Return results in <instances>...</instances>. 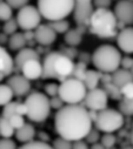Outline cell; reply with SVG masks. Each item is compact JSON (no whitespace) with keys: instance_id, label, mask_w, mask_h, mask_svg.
<instances>
[{"instance_id":"1","label":"cell","mask_w":133,"mask_h":149,"mask_svg":"<svg viewBox=\"0 0 133 149\" xmlns=\"http://www.w3.org/2000/svg\"><path fill=\"white\" fill-rule=\"evenodd\" d=\"M93 121L88 109L83 104H65L57 110L54 129L57 134L72 142L83 141L92 129Z\"/></svg>"},{"instance_id":"2","label":"cell","mask_w":133,"mask_h":149,"mask_svg":"<svg viewBox=\"0 0 133 149\" xmlns=\"http://www.w3.org/2000/svg\"><path fill=\"white\" fill-rule=\"evenodd\" d=\"M76 63L61 52L48 53L43 61V79H57L60 82L73 75Z\"/></svg>"},{"instance_id":"3","label":"cell","mask_w":133,"mask_h":149,"mask_svg":"<svg viewBox=\"0 0 133 149\" xmlns=\"http://www.w3.org/2000/svg\"><path fill=\"white\" fill-rule=\"evenodd\" d=\"M118 19L110 8H95L90 22V32L102 39H110L118 35Z\"/></svg>"},{"instance_id":"4","label":"cell","mask_w":133,"mask_h":149,"mask_svg":"<svg viewBox=\"0 0 133 149\" xmlns=\"http://www.w3.org/2000/svg\"><path fill=\"white\" fill-rule=\"evenodd\" d=\"M121 58L120 49L117 47L112 45H102L93 52L92 63L100 73L112 74L120 68Z\"/></svg>"},{"instance_id":"5","label":"cell","mask_w":133,"mask_h":149,"mask_svg":"<svg viewBox=\"0 0 133 149\" xmlns=\"http://www.w3.org/2000/svg\"><path fill=\"white\" fill-rule=\"evenodd\" d=\"M26 106V116L32 122H44L51 113L50 97L41 92H33L24 101Z\"/></svg>"},{"instance_id":"6","label":"cell","mask_w":133,"mask_h":149,"mask_svg":"<svg viewBox=\"0 0 133 149\" xmlns=\"http://www.w3.org/2000/svg\"><path fill=\"white\" fill-rule=\"evenodd\" d=\"M38 10L47 21L66 19L74 10V0H37Z\"/></svg>"},{"instance_id":"7","label":"cell","mask_w":133,"mask_h":149,"mask_svg":"<svg viewBox=\"0 0 133 149\" xmlns=\"http://www.w3.org/2000/svg\"><path fill=\"white\" fill-rule=\"evenodd\" d=\"M87 92L84 81L73 77L61 81L59 85V96L66 104H81Z\"/></svg>"},{"instance_id":"8","label":"cell","mask_w":133,"mask_h":149,"mask_svg":"<svg viewBox=\"0 0 133 149\" xmlns=\"http://www.w3.org/2000/svg\"><path fill=\"white\" fill-rule=\"evenodd\" d=\"M125 115L120 110L106 108L98 111L97 119L94 121L95 128L103 133H114L119 130L125 123Z\"/></svg>"},{"instance_id":"9","label":"cell","mask_w":133,"mask_h":149,"mask_svg":"<svg viewBox=\"0 0 133 149\" xmlns=\"http://www.w3.org/2000/svg\"><path fill=\"white\" fill-rule=\"evenodd\" d=\"M15 19L19 25V28L27 32V31H34L36 28H38L41 25L40 22L43 17L38 7L32 5H26L22 8L18 10Z\"/></svg>"},{"instance_id":"10","label":"cell","mask_w":133,"mask_h":149,"mask_svg":"<svg viewBox=\"0 0 133 149\" xmlns=\"http://www.w3.org/2000/svg\"><path fill=\"white\" fill-rule=\"evenodd\" d=\"M108 95L104 88H94L87 92L83 106H85L88 110L100 111L107 108Z\"/></svg>"},{"instance_id":"11","label":"cell","mask_w":133,"mask_h":149,"mask_svg":"<svg viewBox=\"0 0 133 149\" xmlns=\"http://www.w3.org/2000/svg\"><path fill=\"white\" fill-rule=\"evenodd\" d=\"M93 12H94L93 0H74L73 18L78 26L88 27V22Z\"/></svg>"},{"instance_id":"12","label":"cell","mask_w":133,"mask_h":149,"mask_svg":"<svg viewBox=\"0 0 133 149\" xmlns=\"http://www.w3.org/2000/svg\"><path fill=\"white\" fill-rule=\"evenodd\" d=\"M114 14L119 22L123 25L133 24V1L132 0H120L114 6Z\"/></svg>"},{"instance_id":"13","label":"cell","mask_w":133,"mask_h":149,"mask_svg":"<svg viewBox=\"0 0 133 149\" xmlns=\"http://www.w3.org/2000/svg\"><path fill=\"white\" fill-rule=\"evenodd\" d=\"M7 85L12 88L14 96H25L31 91V81L22 74L11 75L7 80Z\"/></svg>"},{"instance_id":"14","label":"cell","mask_w":133,"mask_h":149,"mask_svg":"<svg viewBox=\"0 0 133 149\" xmlns=\"http://www.w3.org/2000/svg\"><path fill=\"white\" fill-rule=\"evenodd\" d=\"M57 39V32L52 28L50 24L40 25L34 29V40L43 46L52 45Z\"/></svg>"},{"instance_id":"15","label":"cell","mask_w":133,"mask_h":149,"mask_svg":"<svg viewBox=\"0 0 133 149\" xmlns=\"http://www.w3.org/2000/svg\"><path fill=\"white\" fill-rule=\"evenodd\" d=\"M117 44L120 51L126 54H133V27L123 28L117 35Z\"/></svg>"},{"instance_id":"16","label":"cell","mask_w":133,"mask_h":149,"mask_svg":"<svg viewBox=\"0 0 133 149\" xmlns=\"http://www.w3.org/2000/svg\"><path fill=\"white\" fill-rule=\"evenodd\" d=\"M20 72L29 81L40 79V78H43V63L38 59L28 60L27 62H25L22 65Z\"/></svg>"},{"instance_id":"17","label":"cell","mask_w":133,"mask_h":149,"mask_svg":"<svg viewBox=\"0 0 133 149\" xmlns=\"http://www.w3.org/2000/svg\"><path fill=\"white\" fill-rule=\"evenodd\" d=\"M14 68V59L6 48L0 46V73H4L7 77H10Z\"/></svg>"},{"instance_id":"18","label":"cell","mask_w":133,"mask_h":149,"mask_svg":"<svg viewBox=\"0 0 133 149\" xmlns=\"http://www.w3.org/2000/svg\"><path fill=\"white\" fill-rule=\"evenodd\" d=\"M32 59H38L40 60V55L39 53L36 51V49H33V48H22L21 51H19L14 58V66L17 69H21L22 65L25 62H27L28 60H32Z\"/></svg>"},{"instance_id":"19","label":"cell","mask_w":133,"mask_h":149,"mask_svg":"<svg viewBox=\"0 0 133 149\" xmlns=\"http://www.w3.org/2000/svg\"><path fill=\"white\" fill-rule=\"evenodd\" d=\"M111 81L119 88H121L123 86H125L128 82L133 81V75L131 70L124 69V68H119L116 72H113L111 74Z\"/></svg>"},{"instance_id":"20","label":"cell","mask_w":133,"mask_h":149,"mask_svg":"<svg viewBox=\"0 0 133 149\" xmlns=\"http://www.w3.org/2000/svg\"><path fill=\"white\" fill-rule=\"evenodd\" d=\"M36 135H37L36 128L31 123H25V126H22L18 130H15V134H14L15 139L21 143H27L31 141H34Z\"/></svg>"},{"instance_id":"21","label":"cell","mask_w":133,"mask_h":149,"mask_svg":"<svg viewBox=\"0 0 133 149\" xmlns=\"http://www.w3.org/2000/svg\"><path fill=\"white\" fill-rule=\"evenodd\" d=\"M84 29H86V27H81V26H78V28H74V29H70L69 32L65 33V42L69 46H72V47H76L78 45L81 44V40H83V34H84Z\"/></svg>"},{"instance_id":"22","label":"cell","mask_w":133,"mask_h":149,"mask_svg":"<svg viewBox=\"0 0 133 149\" xmlns=\"http://www.w3.org/2000/svg\"><path fill=\"white\" fill-rule=\"evenodd\" d=\"M26 106L24 102H18V101H12L10 102L8 104H6L3 109V116L10 119L12 115H15V114H20V115H25L26 116Z\"/></svg>"},{"instance_id":"23","label":"cell","mask_w":133,"mask_h":149,"mask_svg":"<svg viewBox=\"0 0 133 149\" xmlns=\"http://www.w3.org/2000/svg\"><path fill=\"white\" fill-rule=\"evenodd\" d=\"M100 80H102V73L100 72L94 70V69H87L85 79H84V84L88 91L98 88V85L100 82Z\"/></svg>"},{"instance_id":"24","label":"cell","mask_w":133,"mask_h":149,"mask_svg":"<svg viewBox=\"0 0 133 149\" xmlns=\"http://www.w3.org/2000/svg\"><path fill=\"white\" fill-rule=\"evenodd\" d=\"M26 38H25V34L24 33H14L12 35H10V39H8V47L11 51H21L22 48H25L26 46Z\"/></svg>"},{"instance_id":"25","label":"cell","mask_w":133,"mask_h":149,"mask_svg":"<svg viewBox=\"0 0 133 149\" xmlns=\"http://www.w3.org/2000/svg\"><path fill=\"white\" fill-rule=\"evenodd\" d=\"M14 93L7 84H0V107H5L13 101Z\"/></svg>"},{"instance_id":"26","label":"cell","mask_w":133,"mask_h":149,"mask_svg":"<svg viewBox=\"0 0 133 149\" xmlns=\"http://www.w3.org/2000/svg\"><path fill=\"white\" fill-rule=\"evenodd\" d=\"M15 129L12 127L10 120L3 115H0V137H5V139H11L14 136Z\"/></svg>"},{"instance_id":"27","label":"cell","mask_w":133,"mask_h":149,"mask_svg":"<svg viewBox=\"0 0 133 149\" xmlns=\"http://www.w3.org/2000/svg\"><path fill=\"white\" fill-rule=\"evenodd\" d=\"M104 89L107 93L108 97H112L113 100H121L123 95H121V91L119 87H117L112 81L104 84Z\"/></svg>"},{"instance_id":"28","label":"cell","mask_w":133,"mask_h":149,"mask_svg":"<svg viewBox=\"0 0 133 149\" xmlns=\"http://www.w3.org/2000/svg\"><path fill=\"white\" fill-rule=\"evenodd\" d=\"M18 149H53L52 146H50L47 142H44V141H31V142H27V143H22Z\"/></svg>"},{"instance_id":"29","label":"cell","mask_w":133,"mask_h":149,"mask_svg":"<svg viewBox=\"0 0 133 149\" xmlns=\"http://www.w3.org/2000/svg\"><path fill=\"white\" fill-rule=\"evenodd\" d=\"M50 25L57 32V34H65L66 32L70 31V22L66 20V19L52 21V22H50Z\"/></svg>"},{"instance_id":"30","label":"cell","mask_w":133,"mask_h":149,"mask_svg":"<svg viewBox=\"0 0 133 149\" xmlns=\"http://www.w3.org/2000/svg\"><path fill=\"white\" fill-rule=\"evenodd\" d=\"M13 17V8L6 3L0 1V21H7Z\"/></svg>"},{"instance_id":"31","label":"cell","mask_w":133,"mask_h":149,"mask_svg":"<svg viewBox=\"0 0 133 149\" xmlns=\"http://www.w3.org/2000/svg\"><path fill=\"white\" fill-rule=\"evenodd\" d=\"M119 110L126 116L133 115V99H121L119 102Z\"/></svg>"},{"instance_id":"32","label":"cell","mask_w":133,"mask_h":149,"mask_svg":"<svg viewBox=\"0 0 133 149\" xmlns=\"http://www.w3.org/2000/svg\"><path fill=\"white\" fill-rule=\"evenodd\" d=\"M73 143L74 142L59 136L53 141L52 147H53V149H73Z\"/></svg>"},{"instance_id":"33","label":"cell","mask_w":133,"mask_h":149,"mask_svg":"<svg viewBox=\"0 0 133 149\" xmlns=\"http://www.w3.org/2000/svg\"><path fill=\"white\" fill-rule=\"evenodd\" d=\"M18 28H19V25L17 22V19H13V18L7 20V21H5V25L3 27L4 33L7 34V35H12V34L17 33Z\"/></svg>"},{"instance_id":"34","label":"cell","mask_w":133,"mask_h":149,"mask_svg":"<svg viewBox=\"0 0 133 149\" xmlns=\"http://www.w3.org/2000/svg\"><path fill=\"white\" fill-rule=\"evenodd\" d=\"M86 72H87V68H86V65L84 62H78L74 67V72H73V78L76 79H79L81 81H84L85 79V75H86Z\"/></svg>"},{"instance_id":"35","label":"cell","mask_w":133,"mask_h":149,"mask_svg":"<svg viewBox=\"0 0 133 149\" xmlns=\"http://www.w3.org/2000/svg\"><path fill=\"white\" fill-rule=\"evenodd\" d=\"M100 142L106 147V149H110L114 147V144L117 143V137L113 133H104V135L100 139Z\"/></svg>"},{"instance_id":"36","label":"cell","mask_w":133,"mask_h":149,"mask_svg":"<svg viewBox=\"0 0 133 149\" xmlns=\"http://www.w3.org/2000/svg\"><path fill=\"white\" fill-rule=\"evenodd\" d=\"M100 139H102V135H100V130L99 129H91L90 130V133L87 134V136L85 137V142L87 143V144H94V143H97V142H99L100 141Z\"/></svg>"},{"instance_id":"37","label":"cell","mask_w":133,"mask_h":149,"mask_svg":"<svg viewBox=\"0 0 133 149\" xmlns=\"http://www.w3.org/2000/svg\"><path fill=\"white\" fill-rule=\"evenodd\" d=\"M44 91H45V94H46L48 97L58 96V95H59V85L55 84V82L46 84L45 87H44Z\"/></svg>"},{"instance_id":"38","label":"cell","mask_w":133,"mask_h":149,"mask_svg":"<svg viewBox=\"0 0 133 149\" xmlns=\"http://www.w3.org/2000/svg\"><path fill=\"white\" fill-rule=\"evenodd\" d=\"M8 120H10V122H11L12 127H13L15 130L20 129V128H21L22 126H25V123H26V121H25V119H24V115H20V114L12 115Z\"/></svg>"},{"instance_id":"39","label":"cell","mask_w":133,"mask_h":149,"mask_svg":"<svg viewBox=\"0 0 133 149\" xmlns=\"http://www.w3.org/2000/svg\"><path fill=\"white\" fill-rule=\"evenodd\" d=\"M123 99H133V81L126 84L120 88Z\"/></svg>"},{"instance_id":"40","label":"cell","mask_w":133,"mask_h":149,"mask_svg":"<svg viewBox=\"0 0 133 149\" xmlns=\"http://www.w3.org/2000/svg\"><path fill=\"white\" fill-rule=\"evenodd\" d=\"M0 149H18L17 143L12 139H0Z\"/></svg>"},{"instance_id":"41","label":"cell","mask_w":133,"mask_h":149,"mask_svg":"<svg viewBox=\"0 0 133 149\" xmlns=\"http://www.w3.org/2000/svg\"><path fill=\"white\" fill-rule=\"evenodd\" d=\"M5 1H6L12 8L20 10V8H22L24 6L28 5V1H29V0H5Z\"/></svg>"},{"instance_id":"42","label":"cell","mask_w":133,"mask_h":149,"mask_svg":"<svg viewBox=\"0 0 133 149\" xmlns=\"http://www.w3.org/2000/svg\"><path fill=\"white\" fill-rule=\"evenodd\" d=\"M50 103H51V108L52 109H61L66 103L61 100V97L58 95V96H54V97H50Z\"/></svg>"},{"instance_id":"43","label":"cell","mask_w":133,"mask_h":149,"mask_svg":"<svg viewBox=\"0 0 133 149\" xmlns=\"http://www.w3.org/2000/svg\"><path fill=\"white\" fill-rule=\"evenodd\" d=\"M120 67L127 70H131L133 67V58L131 56H124L121 58V62H120Z\"/></svg>"},{"instance_id":"44","label":"cell","mask_w":133,"mask_h":149,"mask_svg":"<svg viewBox=\"0 0 133 149\" xmlns=\"http://www.w3.org/2000/svg\"><path fill=\"white\" fill-rule=\"evenodd\" d=\"M112 0H93V5L95 8H110Z\"/></svg>"},{"instance_id":"45","label":"cell","mask_w":133,"mask_h":149,"mask_svg":"<svg viewBox=\"0 0 133 149\" xmlns=\"http://www.w3.org/2000/svg\"><path fill=\"white\" fill-rule=\"evenodd\" d=\"M73 149H90V147L85 141H77L73 143Z\"/></svg>"},{"instance_id":"46","label":"cell","mask_w":133,"mask_h":149,"mask_svg":"<svg viewBox=\"0 0 133 149\" xmlns=\"http://www.w3.org/2000/svg\"><path fill=\"white\" fill-rule=\"evenodd\" d=\"M90 149H106V147L100 142H97V143H94V144H91V147H90Z\"/></svg>"},{"instance_id":"47","label":"cell","mask_w":133,"mask_h":149,"mask_svg":"<svg viewBox=\"0 0 133 149\" xmlns=\"http://www.w3.org/2000/svg\"><path fill=\"white\" fill-rule=\"evenodd\" d=\"M6 77H7L6 74H4V73H0V82H1V81H3V80L6 78Z\"/></svg>"},{"instance_id":"48","label":"cell","mask_w":133,"mask_h":149,"mask_svg":"<svg viewBox=\"0 0 133 149\" xmlns=\"http://www.w3.org/2000/svg\"><path fill=\"white\" fill-rule=\"evenodd\" d=\"M130 142H131V144L133 146V130H132L131 134H130Z\"/></svg>"},{"instance_id":"49","label":"cell","mask_w":133,"mask_h":149,"mask_svg":"<svg viewBox=\"0 0 133 149\" xmlns=\"http://www.w3.org/2000/svg\"><path fill=\"white\" fill-rule=\"evenodd\" d=\"M123 149H133V146H127V147H124Z\"/></svg>"},{"instance_id":"50","label":"cell","mask_w":133,"mask_h":149,"mask_svg":"<svg viewBox=\"0 0 133 149\" xmlns=\"http://www.w3.org/2000/svg\"><path fill=\"white\" fill-rule=\"evenodd\" d=\"M131 73H132V75H133V67H132V69H131Z\"/></svg>"},{"instance_id":"51","label":"cell","mask_w":133,"mask_h":149,"mask_svg":"<svg viewBox=\"0 0 133 149\" xmlns=\"http://www.w3.org/2000/svg\"><path fill=\"white\" fill-rule=\"evenodd\" d=\"M132 1H133V0H132Z\"/></svg>"}]
</instances>
